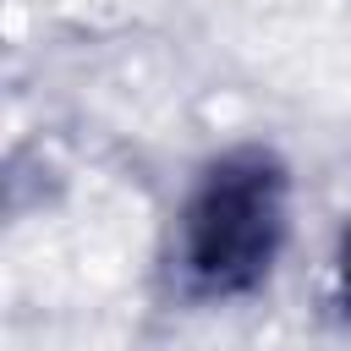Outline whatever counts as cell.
Here are the masks:
<instances>
[{"label":"cell","instance_id":"1","mask_svg":"<svg viewBox=\"0 0 351 351\" xmlns=\"http://www.w3.org/2000/svg\"><path fill=\"white\" fill-rule=\"evenodd\" d=\"M291 230H296L291 159L263 137L225 143L186 176L170 208L159 280L181 307L252 302L280 274Z\"/></svg>","mask_w":351,"mask_h":351},{"label":"cell","instance_id":"2","mask_svg":"<svg viewBox=\"0 0 351 351\" xmlns=\"http://www.w3.org/2000/svg\"><path fill=\"white\" fill-rule=\"evenodd\" d=\"M329 302H335V313L351 324V219H346L340 236H335V258H329Z\"/></svg>","mask_w":351,"mask_h":351}]
</instances>
